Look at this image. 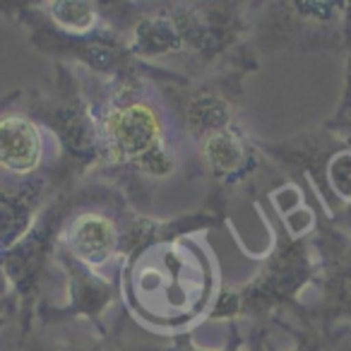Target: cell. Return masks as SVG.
Returning a JSON list of instances; mask_svg holds the SVG:
<instances>
[{
    "label": "cell",
    "mask_w": 351,
    "mask_h": 351,
    "mask_svg": "<svg viewBox=\"0 0 351 351\" xmlns=\"http://www.w3.org/2000/svg\"><path fill=\"white\" fill-rule=\"evenodd\" d=\"M12 346L8 351H171L173 339L147 330L118 306L106 327L87 320H70L41 325L34 322L29 332H12Z\"/></svg>",
    "instance_id": "obj_12"
},
{
    "label": "cell",
    "mask_w": 351,
    "mask_h": 351,
    "mask_svg": "<svg viewBox=\"0 0 351 351\" xmlns=\"http://www.w3.org/2000/svg\"><path fill=\"white\" fill-rule=\"evenodd\" d=\"M82 80L101 140V166L92 181L108 183L132 210L147 215L161 186L188 176V149L169 106L149 80H104L89 73Z\"/></svg>",
    "instance_id": "obj_2"
},
{
    "label": "cell",
    "mask_w": 351,
    "mask_h": 351,
    "mask_svg": "<svg viewBox=\"0 0 351 351\" xmlns=\"http://www.w3.org/2000/svg\"><path fill=\"white\" fill-rule=\"evenodd\" d=\"M282 173L263 154L258 140L248 132L243 123L226 128L215 135L202 137L188 147V176L191 181H202L210 186L205 200L229 210L236 195L260 200L274 188V178Z\"/></svg>",
    "instance_id": "obj_7"
},
{
    "label": "cell",
    "mask_w": 351,
    "mask_h": 351,
    "mask_svg": "<svg viewBox=\"0 0 351 351\" xmlns=\"http://www.w3.org/2000/svg\"><path fill=\"white\" fill-rule=\"evenodd\" d=\"M0 17L20 27L36 53L46 56L53 63H68L94 77L149 80L154 84L186 82V77L171 70L137 60L118 32L108 25L94 34H68L46 20L36 0H0Z\"/></svg>",
    "instance_id": "obj_6"
},
{
    "label": "cell",
    "mask_w": 351,
    "mask_h": 351,
    "mask_svg": "<svg viewBox=\"0 0 351 351\" xmlns=\"http://www.w3.org/2000/svg\"><path fill=\"white\" fill-rule=\"evenodd\" d=\"M255 207H260L272 226L274 243L248 282L221 289L207 320L248 322L263 327H272L279 320H298L306 308V303H301L303 289L317 284L320 260L313 245V231H291L272 205V215H267L263 205Z\"/></svg>",
    "instance_id": "obj_4"
},
{
    "label": "cell",
    "mask_w": 351,
    "mask_h": 351,
    "mask_svg": "<svg viewBox=\"0 0 351 351\" xmlns=\"http://www.w3.org/2000/svg\"><path fill=\"white\" fill-rule=\"evenodd\" d=\"M56 260L65 279V303H39L34 322L53 325L87 320L97 327H106L118 306H123V263L108 272H97L65 253L60 245L56 250Z\"/></svg>",
    "instance_id": "obj_13"
},
{
    "label": "cell",
    "mask_w": 351,
    "mask_h": 351,
    "mask_svg": "<svg viewBox=\"0 0 351 351\" xmlns=\"http://www.w3.org/2000/svg\"><path fill=\"white\" fill-rule=\"evenodd\" d=\"M344 53H346V80H344V94H341L339 108H337L332 121H341L351 113V3H346V39H344Z\"/></svg>",
    "instance_id": "obj_20"
},
{
    "label": "cell",
    "mask_w": 351,
    "mask_h": 351,
    "mask_svg": "<svg viewBox=\"0 0 351 351\" xmlns=\"http://www.w3.org/2000/svg\"><path fill=\"white\" fill-rule=\"evenodd\" d=\"M63 217V195H56L46 205L32 231L10 250L0 253V263L10 282L17 301L15 332L25 335L32 330L39 303L51 301L56 274H60L56 250H58V226Z\"/></svg>",
    "instance_id": "obj_11"
},
{
    "label": "cell",
    "mask_w": 351,
    "mask_h": 351,
    "mask_svg": "<svg viewBox=\"0 0 351 351\" xmlns=\"http://www.w3.org/2000/svg\"><path fill=\"white\" fill-rule=\"evenodd\" d=\"M22 99V89H12V92H5L0 94V111L8 106H12V104H17Z\"/></svg>",
    "instance_id": "obj_23"
},
{
    "label": "cell",
    "mask_w": 351,
    "mask_h": 351,
    "mask_svg": "<svg viewBox=\"0 0 351 351\" xmlns=\"http://www.w3.org/2000/svg\"><path fill=\"white\" fill-rule=\"evenodd\" d=\"M269 335V327L263 325H248V351H265V339Z\"/></svg>",
    "instance_id": "obj_22"
},
{
    "label": "cell",
    "mask_w": 351,
    "mask_h": 351,
    "mask_svg": "<svg viewBox=\"0 0 351 351\" xmlns=\"http://www.w3.org/2000/svg\"><path fill=\"white\" fill-rule=\"evenodd\" d=\"M346 3L272 0L258 3L253 20V49L260 53H344Z\"/></svg>",
    "instance_id": "obj_9"
},
{
    "label": "cell",
    "mask_w": 351,
    "mask_h": 351,
    "mask_svg": "<svg viewBox=\"0 0 351 351\" xmlns=\"http://www.w3.org/2000/svg\"><path fill=\"white\" fill-rule=\"evenodd\" d=\"M53 145L44 128L20 108V101L0 111V171L17 178L46 173Z\"/></svg>",
    "instance_id": "obj_15"
},
{
    "label": "cell",
    "mask_w": 351,
    "mask_h": 351,
    "mask_svg": "<svg viewBox=\"0 0 351 351\" xmlns=\"http://www.w3.org/2000/svg\"><path fill=\"white\" fill-rule=\"evenodd\" d=\"M313 245L320 260V301L303 308L298 320H311L320 330L335 332L337 320H351V236L332 224L322 205H317Z\"/></svg>",
    "instance_id": "obj_14"
},
{
    "label": "cell",
    "mask_w": 351,
    "mask_h": 351,
    "mask_svg": "<svg viewBox=\"0 0 351 351\" xmlns=\"http://www.w3.org/2000/svg\"><path fill=\"white\" fill-rule=\"evenodd\" d=\"M104 20L137 60L186 80L229 68L258 73L253 20L258 3L236 0H101Z\"/></svg>",
    "instance_id": "obj_1"
},
{
    "label": "cell",
    "mask_w": 351,
    "mask_h": 351,
    "mask_svg": "<svg viewBox=\"0 0 351 351\" xmlns=\"http://www.w3.org/2000/svg\"><path fill=\"white\" fill-rule=\"evenodd\" d=\"M173 339V346L171 351H248L250 344H248V327L243 330V322H229V335H226L224 344L221 346H202L195 341L193 332H186V335H176L171 337Z\"/></svg>",
    "instance_id": "obj_19"
},
{
    "label": "cell",
    "mask_w": 351,
    "mask_h": 351,
    "mask_svg": "<svg viewBox=\"0 0 351 351\" xmlns=\"http://www.w3.org/2000/svg\"><path fill=\"white\" fill-rule=\"evenodd\" d=\"M17 317V301L15 296H5L0 298V330L8 327L10 322H15Z\"/></svg>",
    "instance_id": "obj_21"
},
{
    "label": "cell",
    "mask_w": 351,
    "mask_h": 351,
    "mask_svg": "<svg viewBox=\"0 0 351 351\" xmlns=\"http://www.w3.org/2000/svg\"><path fill=\"white\" fill-rule=\"evenodd\" d=\"M53 197L49 171L32 178H17L0 171V253L29 234Z\"/></svg>",
    "instance_id": "obj_16"
},
{
    "label": "cell",
    "mask_w": 351,
    "mask_h": 351,
    "mask_svg": "<svg viewBox=\"0 0 351 351\" xmlns=\"http://www.w3.org/2000/svg\"><path fill=\"white\" fill-rule=\"evenodd\" d=\"M346 332L349 327L325 332L311 320H279L269 327L265 351H325Z\"/></svg>",
    "instance_id": "obj_17"
},
{
    "label": "cell",
    "mask_w": 351,
    "mask_h": 351,
    "mask_svg": "<svg viewBox=\"0 0 351 351\" xmlns=\"http://www.w3.org/2000/svg\"><path fill=\"white\" fill-rule=\"evenodd\" d=\"M36 5L51 25L68 34H94L106 25L101 0H36Z\"/></svg>",
    "instance_id": "obj_18"
},
{
    "label": "cell",
    "mask_w": 351,
    "mask_h": 351,
    "mask_svg": "<svg viewBox=\"0 0 351 351\" xmlns=\"http://www.w3.org/2000/svg\"><path fill=\"white\" fill-rule=\"evenodd\" d=\"M130 212V202L108 183H82L75 191L63 193L58 245L87 267L108 272L123 263Z\"/></svg>",
    "instance_id": "obj_8"
},
{
    "label": "cell",
    "mask_w": 351,
    "mask_h": 351,
    "mask_svg": "<svg viewBox=\"0 0 351 351\" xmlns=\"http://www.w3.org/2000/svg\"><path fill=\"white\" fill-rule=\"evenodd\" d=\"M219 291L215 253L195 236L147 245L123 260V306L156 335L193 332L210 317Z\"/></svg>",
    "instance_id": "obj_3"
},
{
    "label": "cell",
    "mask_w": 351,
    "mask_h": 351,
    "mask_svg": "<svg viewBox=\"0 0 351 351\" xmlns=\"http://www.w3.org/2000/svg\"><path fill=\"white\" fill-rule=\"evenodd\" d=\"M248 75L253 73L229 68L178 84H156L186 149L202 137L243 123Z\"/></svg>",
    "instance_id": "obj_10"
},
{
    "label": "cell",
    "mask_w": 351,
    "mask_h": 351,
    "mask_svg": "<svg viewBox=\"0 0 351 351\" xmlns=\"http://www.w3.org/2000/svg\"><path fill=\"white\" fill-rule=\"evenodd\" d=\"M20 108L44 128L53 145L49 178L56 195L92 181L101 166V140L82 73L68 63H53L44 82L22 89Z\"/></svg>",
    "instance_id": "obj_5"
},
{
    "label": "cell",
    "mask_w": 351,
    "mask_h": 351,
    "mask_svg": "<svg viewBox=\"0 0 351 351\" xmlns=\"http://www.w3.org/2000/svg\"><path fill=\"white\" fill-rule=\"evenodd\" d=\"M5 296H12V289H10V282L5 277V269H3V263H0V298Z\"/></svg>",
    "instance_id": "obj_24"
}]
</instances>
